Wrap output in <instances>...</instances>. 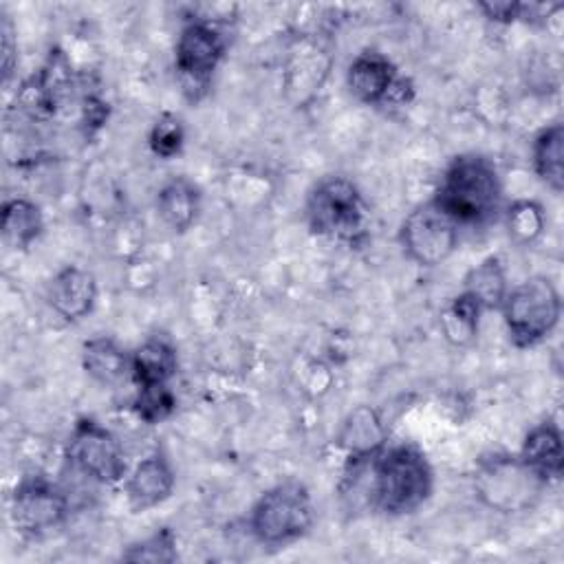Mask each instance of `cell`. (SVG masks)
Listing matches in <instances>:
<instances>
[{
    "instance_id": "obj_1",
    "label": "cell",
    "mask_w": 564,
    "mask_h": 564,
    "mask_svg": "<svg viewBox=\"0 0 564 564\" xmlns=\"http://www.w3.org/2000/svg\"><path fill=\"white\" fill-rule=\"evenodd\" d=\"M370 502L383 516L414 513L432 496V465L412 443L381 447L370 458Z\"/></svg>"
},
{
    "instance_id": "obj_2",
    "label": "cell",
    "mask_w": 564,
    "mask_h": 564,
    "mask_svg": "<svg viewBox=\"0 0 564 564\" xmlns=\"http://www.w3.org/2000/svg\"><path fill=\"white\" fill-rule=\"evenodd\" d=\"M432 200L458 225H485L500 209V174L482 154H458L443 170Z\"/></svg>"
},
{
    "instance_id": "obj_3",
    "label": "cell",
    "mask_w": 564,
    "mask_h": 564,
    "mask_svg": "<svg viewBox=\"0 0 564 564\" xmlns=\"http://www.w3.org/2000/svg\"><path fill=\"white\" fill-rule=\"evenodd\" d=\"M304 216L315 236L357 245L364 238L368 205L355 181L330 174L317 181L308 192Z\"/></svg>"
},
{
    "instance_id": "obj_4",
    "label": "cell",
    "mask_w": 564,
    "mask_h": 564,
    "mask_svg": "<svg viewBox=\"0 0 564 564\" xmlns=\"http://www.w3.org/2000/svg\"><path fill=\"white\" fill-rule=\"evenodd\" d=\"M315 520L311 491L300 480H282L267 489L249 513L251 535L267 546H284L304 538Z\"/></svg>"
},
{
    "instance_id": "obj_5",
    "label": "cell",
    "mask_w": 564,
    "mask_h": 564,
    "mask_svg": "<svg viewBox=\"0 0 564 564\" xmlns=\"http://www.w3.org/2000/svg\"><path fill=\"white\" fill-rule=\"evenodd\" d=\"M500 313L513 346L533 348L551 337L560 322V291L546 275H531L507 291Z\"/></svg>"
},
{
    "instance_id": "obj_6",
    "label": "cell",
    "mask_w": 564,
    "mask_h": 564,
    "mask_svg": "<svg viewBox=\"0 0 564 564\" xmlns=\"http://www.w3.org/2000/svg\"><path fill=\"white\" fill-rule=\"evenodd\" d=\"M546 482L535 476L518 456L494 454L478 463L474 489L494 511L516 513L533 505Z\"/></svg>"
},
{
    "instance_id": "obj_7",
    "label": "cell",
    "mask_w": 564,
    "mask_h": 564,
    "mask_svg": "<svg viewBox=\"0 0 564 564\" xmlns=\"http://www.w3.org/2000/svg\"><path fill=\"white\" fill-rule=\"evenodd\" d=\"M64 458L75 471L99 485H117L128 476V463L119 438L88 416L77 419L73 425Z\"/></svg>"
},
{
    "instance_id": "obj_8",
    "label": "cell",
    "mask_w": 564,
    "mask_h": 564,
    "mask_svg": "<svg viewBox=\"0 0 564 564\" xmlns=\"http://www.w3.org/2000/svg\"><path fill=\"white\" fill-rule=\"evenodd\" d=\"M225 51V35L205 18H196L181 29L174 44V68L189 99H198L207 90Z\"/></svg>"
},
{
    "instance_id": "obj_9",
    "label": "cell",
    "mask_w": 564,
    "mask_h": 564,
    "mask_svg": "<svg viewBox=\"0 0 564 564\" xmlns=\"http://www.w3.org/2000/svg\"><path fill=\"white\" fill-rule=\"evenodd\" d=\"M458 223L434 200L416 205L401 223L399 240L419 267H438L458 247Z\"/></svg>"
},
{
    "instance_id": "obj_10",
    "label": "cell",
    "mask_w": 564,
    "mask_h": 564,
    "mask_svg": "<svg viewBox=\"0 0 564 564\" xmlns=\"http://www.w3.org/2000/svg\"><path fill=\"white\" fill-rule=\"evenodd\" d=\"M346 84L357 101L377 108H401L414 97L412 79L403 77L394 62L375 48H366L352 57L346 70Z\"/></svg>"
},
{
    "instance_id": "obj_11",
    "label": "cell",
    "mask_w": 564,
    "mask_h": 564,
    "mask_svg": "<svg viewBox=\"0 0 564 564\" xmlns=\"http://www.w3.org/2000/svg\"><path fill=\"white\" fill-rule=\"evenodd\" d=\"M68 511L66 494L44 476L22 478L11 494L9 516L15 531L24 538H42L55 531L64 524Z\"/></svg>"
},
{
    "instance_id": "obj_12",
    "label": "cell",
    "mask_w": 564,
    "mask_h": 564,
    "mask_svg": "<svg viewBox=\"0 0 564 564\" xmlns=\"http://www.w3.org/2000/svg\"><path fill=\"white\" fill-rule=\"evenodd\" d=\"M176 485L174 469L163 452H152L126 476V498L134 511H148L165 502Z\"/></svg>"
},
{
    "instance_id": "obj_13",
    "label": "cell",
    "mask_w": 564,
    "mask_h": 564,
    "mask_svg": "<svg viewBox=\"0 0 564 564\" xmlns=\"http://www.w3.org/2000/svg\"><path fill=\"white\" fill-rule=\"evenodd\" d=\"M97 302V280L90 271L68 264L48 284V304L64 322L84 319Z\"/></svg>"
},
{
    "instance_id": "obj_14",
    "label": "cell",
    "mask_w": 564,
    "mask_h": 564,
    "mask_svg": "<svg viewBox=\"0 0 564 564\" xmlns=\"http://www.w3.org/2000/svg\"><path fill=\"white\" fill-rule=\"evenodd\" d=\"M518 458L544 482L557 480L564 471V445L557 423L542 421L533 425L522 441Z\"/></svg>"
},
{
    "instance_id": "obj_15",
    "label": "cell",
    "mask_w": 564,
    "mask_h": 564,
    "mask_svg": "<svg viewBox=\"0 0 564 564\" xmlns=\"http://www.w3.org/2000/svg\"><path fill=\"white\" fill-rule=\"evenodd\" d=\"M200 200V189L192 178L174 176L156 192V214L174 234H183L196 223Z\"/></svg>"
},
{
    "instance_id": "obj_16",
    "label": "cell",
    "mask_w": 564,
    "mask_h": 564,
    "mask_svg": "<svg viewBox=\"0 0 564 564\" xmlns=\"http://www.w3.org/2000/svg\"><path fill=\"white\" fill-rule=\"evenodd\" d=\"M178 355L172 341L165 337H148L130 357V372L137 386L170 383L176 375Z\"/></svg>"
},
{
    "instance_id": "obj_17",
    "label": "cell",
    "mask_w": 564,
    "mask_h": 564,
    "mask_svg": "<svg viewBox=\"0 0 564 564\" xmlns=\"http://www.w3.org/2000/svg\"><path fill=\"white\" fill-rule=\"evenodd\" d=\"M0 231L9 247L24 251L44 231V216L40 205L29 198H9L0 212Z\"/></svg>"
},
{
    "instance_id": "obj_18",
    "label": "cell",
    "mask_w": 564,
    "mask_h": 564,
    "mask_svg": "<svg viewBox=\"0 0 564 564\" xmlns=\"http://www.w3.org/2000/svg\"><path fill=\"white\" fill-rule=\"evenodd\" d=\"M82 368L97 383H117L130 370V357L112 337H93L82 346Z\"/></svg>"
},
{
    "instance_id": "obj_19",
    "label": "cell",
    "mask_w": 564,
    "mask_h": 564,
    "mask_svg": "<svg viewBox=\"0 0 564 564\" xmlns=\"http://www.w3.org/2000/svg\"><path fill=\"white\" fill-rule=\"evenodd\" d=\"M533 170L538 178L560 194L564 189V126L551 123L533 139Z\"/></svg>"
},
{
    "instance_id": "obj_20",
    "label": "cell",
    "mask_w": 564,
    "mask_h": 564,
    "mask_svg": "<svg viewBox=\"0 0 564 564\" xmlns=\"http://www.w3.org/2000/svg\"><path fill=\"white\" fill-rule=\"evenodd\" d=\"M383 425L370 408H357L344 421L339 443L348 449L352 463L370 460L383 445Z\"/></svg>"
},
{
    "instance_id": "obj_21",
    "label": "cell",
    "mask_w": 564,
    "mask_h": 564,
    "mask_svg": "<svg viewBox=\"0 0 564 564\" xmlns=\"http://www.w3.org/2000/svg\"><path fill=\"white\" fill-rule=\"evenodd\" d=\"M463 291L469 293L482 311H500V304L509 291L505 264L498 256H489L471 267L463 280Z\"/></svg>"
},
{
    "instance_id": "obj_22",
    "label": "cell",
    "mask_w": 564,
    "mask_h": 564,
    "mask_svg": "<svg viewBox=\"0 0 564 564\" xmlns=\"http://www.w3.org/2000/svg\"><path fill=\"white\" fill-rule=\"evenodd\" d=\"M482 313H485L482 306L469 293L460 291L441 311L438 326L443 337L452 346H469L478 335Z\"/></svg>"
},
{
    "instance_id": "obj_23",
    "label": "cell",
    "mask_w": 564,
    "mask_h": 564,
    "mask_svg": "<svg viewBox=\"0 0 564 564\" xmlns=\"http://www.w3.org/2000/svg\"><path fill=\"white\" fill-rule=\"evenodd\" d=\"M132 410L143 423L156 425L174 414L176 397H174L170 383L137 386V394L132 399Z\"/></svg>"
},
{
    "instance_id": "obj_24",
    "label": "cell",
    "mask_w": 564,
    "mask_h": 564,
    "mask_svg": "<svg viewBox=\"0 0 564 564\" xmlns=\"http://www.w3.org/2000/svg\"><path fill=\"white\" fill-rule=\"evenodd\" d=\"M121 560L126 562H150V564H170L178 560L176 551V535L172 529L163 527L154 531L152 535L130 544L123 553Z\"/></svg>"
},
{
    "instance_id": "obj_25",
    "label": "cell",
    "mask_w": 564,
    "mask_h": 564,
    "mask_svg": "<svg viewBox=\"0 0 564 564\" xmlns=\"http://www.w3.org/2000/svg\"><path fill=\"white\" fill-rule=\"evenodd\" d=\"M544 209L535 200H518L507 212V229L513 242L531 245L544 231Z\"/></svg>"
},
{
    "instance_id": "obj_26",
    "label": "cell",
    "mask_w": 564,
    "mask_h": 564,
    "mask_svg": "<svg viewBox=\"0 0 564 564\" xmlns=\"http://www.w3.org/2000/svg\"><path fill=\"white\" fill-rule=\"evenodd\" d=\"M183 143H185L183 121L172 112H163L148 132V145L152 154L159 159H174L183 150Z\"/></svg>"
},
{
    "instance_id": "obj_27",
    "label": "cell",
    "mask_w": 564,
    "mask_h": 564,
    "mask_svg": "<svg viewBox=\"0 0 564 564\" xmlns=\"http://www.w3.org/2000/svg\"><path fill=\"white\" fill-rule=\"evenodd\" d=\"M478 9L494 22H502V24H509V22H516V20H527V13L531 18V13L538 9V4H522V2H491V0H485V2H478Z\"/></svg>"
},
{
    "instance_id": "obj_28",
    "label": "cell",
    "mask_w": 564,
    "mask_h": 564,
    "mask_svg": "<svg viewBox=\"0 0 564 564\" xmlns=\"http://www.w3.org/2000/svg\"><path fill=\"white\" fill-rule=\"evenodd\" d=\"M2 73H4V84L11 79L15 59H18V42H15V31L9 20V15H2Z\"/></svg>"
}]
</instances>
